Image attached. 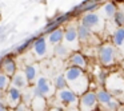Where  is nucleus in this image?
Returning <instances> with one entry per match:
<instances>
[{
  "label": "nucleus",
  "instance_id": "f257e3e1",
  "mask_svg": "<svg viewBox=\"0 0 124 111\" xmlns=\"http://www.w3.org/2000/svg\"><path fill=\"white\" fill-rule=\"evenodd\" d=\"M65 80H67L68 88L72 90L79 98L83 94H85L87 91H89L91 87V82L87 75L85 70H81L78 67H68L65 70Z\"/></svg>",
  "mask_w": 124,
  "mask_h": 111
},
{
  "label": "nucleus",
  "instance_id": "f03ea898",
  "mask_svg": "<svg viewBox=\"0 0 124 111\" xmlns=\"http://www.w3.org/2000/svg\"><path fill=\"white\" fill-rule=\"evenodd\" d=\"M104 88L120 104H124V75H123V72H119V71L109 72L107 80H105Z\"/></svg>",
  "mask_w": 124,
  "mask_h": 111
},
{
  "label": "nucleus",
  "instance_id": "7ed1b4c3",
  "mask_svg": "<svg viewBox=\"0 0 124 111\" xmlns=\"http://www.w3.org/2000/svg\"><path fill=\"white\" fill-rule=\"evenodd\" d=\"M97 58H99V62L103 67H112L120 59V52L112 44V42H104L99 47Z\"/></svg>",
  "mask_w": 124,
  "mask_h": 111
},
{
  "label": "nucleus",
  "instance_id": "20e7f679",
  "mask_svg": "<svg viewBox=\"0 0 124 111\" xmlns=\"http://www.w3.org/2000/svg\"><path fill=\"white\" fill-rule=\"evenodd\" d=\"M96 96H97V110L99 111H117L120 103L104 88V87L99 86L96 91Z\"/></svg>",
  "mask_w": 124,
  "mask_h": 111
},
{
  "label": "nucleus",
  "instance_id": "39448f33",
  "mask_svg": "<svg viewBox=\"0 0 124 111\" xmlns=\"http://www.w3.org/2000/svg\"><path fill=\"white\" fill-rule=\"evenodd\" d=\"M80 23L85 26L88 30H91L93 34H103L105 27V20L100 14L97 12H89V14H83L80 19Z\"/></svg>",
  "mask_w": 124,
  "mask_h": 111
},
{
  "label": "nucleus",
  "instance_id": "423d86ee",
  "mask_svg": "<svg viewBox=\"0 0 124 111\" xmlns=\"http://www.w3.org/2000/svg\"><path fill=\"white\" fill-rule=\"evenodd\" d=\"M78 38H79V43L83 44V46H88V44H92V46H97L100 47L101 44V40L97 38L96 34H93L91 30L83 26L81 23L78 24Z\"/></svg>",
  "mask_w": 124,
  "mask_h": 111
},
{
  "label": "nucleus",
  "instance_id": "0eeeda50",
  "mask_svg": "<svg viewBox=\"0 0 124 111\" xmlns=\"http://www.w3.org/2000/svg\"><path fill=\"white\" fill-rule=\"evenodd\" d=\"M97 106H99L97 96L93 90H89L79 98V106H78L79 111H96Z\"/></svg>",
  "mask_w": 124,
  "mask_h": 111
},
{
  "label": "nucleus",
  "instance_id": "6e6552de",
  "mask_svg": "<svg viewBox=\"0 0 124 111\" xmlns=\"http://www.w3.org/2000/svg\"><path fill=\"white\" fill-rule=\"evenodd\" d=\"M56 99L57 102H60L62 106H65V107H70V108H78L79 106V96L70 88H64V90L57 91Z\"/></svg>",
  "mask_w": 124,
  "mask_h": 111
},
{
  "label": "nucleus",
  "instance_id": "1a4fd4ad",
  "mask_svg": "<svg viewBox=\"0 0 124 111\" xmlns=\"http://www.w3.org/2000/svg\"><path fill=\"white\" fill-rule=\"evenodd\" d=\"M64 43L68 47L72 46V50L79 48V38H78V26H68L67 30L64 31Z\"/></svg>",
  "mask_w": 124,
  "mask_h": 111
},
{
  "label": "nucleus",
  "instance_id": "9d476101",
  "mask_svg": "<svg viewBox=\"0 0 124 111\" xmlns=\"http://www.w3.org/2000/svg\"><path fill=\"white\" fill-rule=\"evenodd\" d=\"M52 94H54V90H52V86L48 82V79L43 78V76L39 78L35 88V95H40L43 98H47V96H52Z\"/></svg>",
  "mask_w": 124,
  "mask_h": 111
},
{
  "label": "nucleus",
  "instance_id": "9b49d317",
  "mask_svg": "<svg viewBox=\"0 0 124 111\" xmlns=\"http://www.w3.org/2000/svg\"><path fill=\"white\" fill-rule=\"evenodd\" d=\"M68 63H70V67H78V68H81V70L87 68V58L81 52H78V51L72 52L70 55Z\"/></svg>",
  "mask_w": 124,
  "mask_h": 111
},
{
  "label": "nucleus",
  "instance_id": "f8f14e48",
  "mask_svg": "<svg viewBox=\"0 0 124 111\" xmlns=\"http://www.w3.org/2000/svg\"><path fill=\"white\" fill-rule=\"evenodd\" d=\"M101 12L104 15L103 17H104L105 22H111L116 14V1H107V3H104V6L101 7Z\"/></svg>",
  "mask_w": 124,
  "mask_h": 111
},
{
  "label": "nucleus",
  "instance_id": "ddd939ff",
  "mask_svg": "<svg viewBox=\"0 0 124 111\" xmlns=\"http://www.w3.org/2000/svg\"><path fill=\"white\" fill-rule=\"evenodd\" d=\"M113 23L117 28H124V1L116 3V14L113 16Z\"/></svg>",
  "mask_w": 124,
  "mask_h": 111
},
{
  "label": "nucleus",
  "instance_id": "4468645a",
  "mask_svg": "<svg viewBox=\"0 0 124 111\" xmlns=\"http://www.w3.org/2000/svg\"><path fill=\"white\" fill-rule=\"evenodd\" d=\"M112 44L119 50H121V47L124 48V28H116V31L112 35Z\"/></svg>",
  "mask_w": 124,
  "mask_h": 111
},
{
  "label": "nucleus",
  "instance_id": "2eb2a0df",
  "mask_svg": "<svg viewBox=\"0 0 124 111\" xmlns=\"http://www.w3.org/2000/svg\"><path fill=\"white\" fill-rule=\"evenodd\" d=\"M33 51L35 54L38 55L39 58H43L47 52V42H46V38H39L35 40L33 43Z\"/></svg>",
  "mask_w": 124,
  "mask_h": 111
},
{
  "label": "nucleus",
  "instance_id": "dca6fc26",
  "mask_svg": "<svg viewBox=\"0 0 124 111\" xmlns=\"http://www.w3.org/2000/svg\"><path fill=\"white\" fill-rule=\"evenodd\" d=\"M63 39H64V31H63L62 28H57V30L52 31V32L48 35L49 43H51V44H56V46H59V44L62 43Z\"/></svg>",
  "mask_w": 124,
  "mask_h": 111
},
{
  "label": "nucleus",
  "instance_id": "f3484780",
  "mask_svg": "<svg viewBox=\"0 0 124 111\" xmlns=\"http://www.w3.org/2000/svg\"><path fill=\"white\" fill-rule=\"evenodd\" d=\"M20 98H22V94H20L19 90L15 88V87L9 88V91H8V102H9V104H11L12 107H14V106H16V107H17Z\"/></svg>",
  "mask_w": 124,
  "mask_h": 111
},
{
  "label": "nucleus",
  "instance_id": "a211bd4d",
  "mask_svg": "<svg viewBox=\"0 0 124 111\" xmlns=\"http://www.w3.org/2000/svg\"><path fill=\"white\" fill-rule=\"evenodd\" d=\"M46 108V98L35 95L32 98V111H44Z\"/></svg>",
  "mask_w": 124,
  "mask_h": 111
},
{
  "label": "nucleus",
  "instance_id": "6ab92c4d",
  "mask_svg": "<svg viewBox=\"0 0 124 111\" xmlns=\"http://www.w3.org/2000/svg\"><path fill=\"white\" fill-rule=\"evenodd\" d=\"M3 70L6 71L7 75H14L15 70H16V64L11 58H6V60L3 62Z\"/></svg>",
  "mask_w": 124,
  "mask_h": 111
},
{
  "label": "nucleus",
  "instance_id": "aec40b11",
  "mask_svg": "<svg viewBox=\"0 0 124 111\" xmlns=\"http://www.w3.org/2000/svg\"><path fill=\"white\" fill-rule=\"evenodd\" d=\"M55 87L57 88V91L68 88V84H67V80H65L64 75H57L56 78H55Z\"/></svg>",
  "mask_w": 124,
  "mask_h": 111
},
{
  "label": "nucleus",
  "instance_id": "412c9836",
  "mask_svg": "<svg viewBox=\"0 0 124 111\" xmlns=\"http://www.w3.org/2000/svg\"><path fill=\"white\" fill-rule=\"evenodd\" d=\"M12 82H14V84L16 87H19V88H23V87L27 86V78H25L23 74H16Z\"/></svg>",
  "mask_w": 124,
  "mask_h": 111
},
{
  "label": "nucleus",
  "instance_id": "4be33fe9",
  "mask_svg": "<svg viewBox=\"0 0 124 111\" xmlns=\"http://www.w3.org/2000/svg\"><path fill=\"white\" fill-rule=\"evenodd\" d=\"M55 54L56 56H60V58H64L70 54V50H68L67 46H63V44H59V46L55 47Z\"/></svg>",
  "mask_w": 124,
  "mask_h": 111
},
{
  "label": "nucleus",
  "instance_id": "5701e85b",
  "mask_svg": "<svg viewBox=\"0 0 124 111\" xmlns=\"http://www.w3.org/2000/svg\"><path fill=\"white\" fill-rule=\"evenodd\" d=\"M25 78H27L28 82H32L33 79L36 78V67L28 66V67L25 68Z\"/></svg>",
  "mask_w": 124,
  "mask_h": 111
},
{
  "label": "nucleus",
  "instance_id": "b1692460",
  "mask_svg": "<svg viewBox=\"0 0 124 111\" xmlns=\"http://www.w3.org/2000/svg\"><path fill=\"white\" fill-rule=\"evenodd\" d=\"M8 83H9V80L6 75H0V91L6 90L7 86H8Z\"/></svg>",
  "mask_w": 124,
  "mask_h": 111
},
{
  "label": "nucleus",
  "instance_id": "393cba45",
  "mask_svg": "<svg viewBox=\"0 0 124 111\" xmlns=\"http://www.w3.org/2000/svg\"><path fill=\"white\" fill-rule=\"evenodd\" d=\"M32 40H33V38H31V39H28V40H25V42H24V43H23V44H20V46L17 47V51H19V52L24 51V50L27 48V47L30 46V44H31V42H32Z\"/></svg>",
  "mask_w": 124,
  "mask_h": 111
},
{
  "label": "nucleus",
  "instance_id": "a878e982",
  "mask_svg": "<svg viewBox=\"0 0 124 111\" xmlns=\"http://www.w3.org/2000/svg\"><path fill=\"white\" fill-rule=\"evenodd\" d=\"M15 111H28V110L25 108V106L20 104V106H17V107H16V110H15Z\"/></svg>",
  "mask_w": 124,
  "mask_h": 111
},
{
  "label": "nucleus",
  "instance_id": "bb28decb",
  "mask_svg": "<svg viewBox=\"0 0 124 111\" xmlns=\"http://www.w3.org/2000/svg\"><path fill=\"white\" fill-rule=\"evenodd\" d=\"M0 111H7V108H6V106L3 104V103L0 102Z\"/></svg>",
  "mask_w": 124,
  "mask_h": 111
},
{
  "label": "nucleus",
  "instance_id": "cd10ccee",
  "mask_svg": "<svg viewBox=\"0 0 124 111\" xmlns=\"http://www.w3.org/2000/svg\"><path fill=\"white\" fill-rule=\"evenodd\" d=\"M51 111H63V110L59 107H54V108H51Z\"/></svg>",
  "mask_w": 124,
  "mask_h": 111
},
{
  "label": "nucleus",
  "instance_id": "c85d7f7f",
  "mask_svg": "<svg viewBox=\"0 0 124 111\" xmlns=\"http://www.w3.org/2000/svg\"><path fill=\"white\" fill-rule=\"evenodd\" d=\"M117 111H124V104H120V106H119Z\"/></svg>",
  "mask_w": 124,
  "mask_h": 111
},
{
  "label": "nucleus",
  "instance_id": "c756f323",
  "mask_svg": "<svg viewBox=\"0 0 124 111\" xmlns=\"http://www.w3.org/2000/svg\"><path fill=\"white\" fill-rule=\"evenodd\" d=\"M70 111H79V110H76V108H72V110H70Z\"/></svg>",
  "mask_w": 124,
  "mask_h": 111
},
{
  "label": "nucleus",
  "instance_id": "7c9ffc66",
  "mask_svg": "<svg viewBox=\"0 0 124 111\" xmlns=\"http://www.w3.org/2000/svg\"><path fill=\"white\" fill-rule=\"evenodd\" d=\"M0 66H1V58H0Z\"/></svg>",
  "mask_w": 124,
  "mask_h": 111
},
{
  "label": "nucleus",
  "instance_id": "2f4dec72",
  "mask_svg": "<svg viewBox=\"0 0 124 111\" xmlns=\"http://www.w3.org/2000/svg\"><path fill=\"white\" fill-rule=\"evenodd\" d=\"M123 75H124V71H123Z\"/></svg>",
  "mask_w": 124,
  "mask_h": 111
},
{
  "label": "nucleus",
  "instance_id": "473e14b6",
  "mask_svg": "<svg viewBox=\"0 0 124 111\" xmlns=\"http://www.w3.org/2000/svg\"><path fill=\"white\" fill-rule=\"evenodd\" d=\"M96 111H99V110H96Z\"/></svg>",
  "mask_w": 124,
  "mask_h": 111
}]
</instances>
